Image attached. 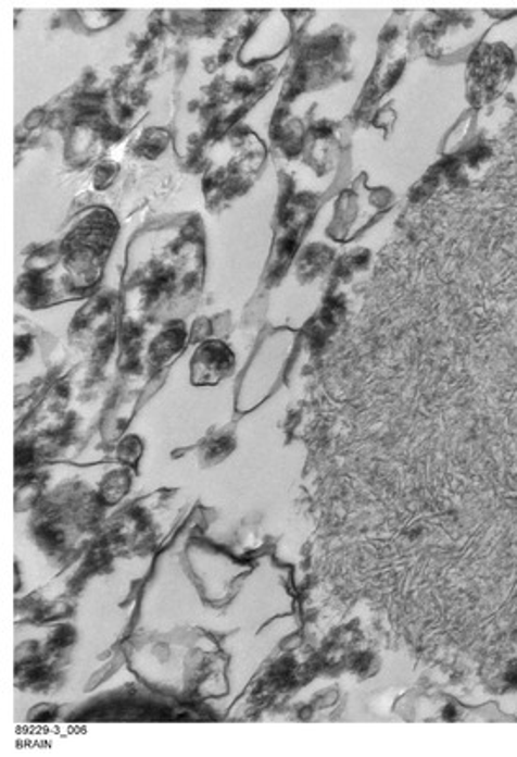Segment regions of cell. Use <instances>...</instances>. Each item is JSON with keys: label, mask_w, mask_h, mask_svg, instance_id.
<instances>
[{"label": "cell", "mask_w": 517, "mask_h": 757, "mask_svg": "<svg viewBox=\"0 0 517 757\" xmlns=\"http://www.w3.org/2000/svg\"><path fill=\"white\" fill-rule=\"evenodd\" d=\"M236 368V357L228 345L210 339L198 347L190 360V378L197 386H213L228 378Z\"/></svg>", "instance_id": "obj_1"}, {"label": "cell", "mask_w": 517, "mask_h": 757, "mask_svg": "<svg viewBox=\"0 0 517 757\" xmlns=\"http://www.w3.org/2000/svg\"><path fill=\"white\" fill-rule=\"evenodd\" d=\"M182 344H185V332L182 330H164L161 336L156 337L153 345H151V360H153L154 364H164L166 360L181 351Z\"/></svg>", "instance_id": "obj_2"}, {"label": "cell", "mask_w": 517, "mask_h": 757, "mask_svg": "<svg viewBox=\"0 0 517 757\" xmlns=\"http://www.w3.org/2000/svg\"><path fill=\"white\" fill-rule=\"evenodd\" d=\"M128 484H130L128 473H126V471H115V473H110V475L102 481L100 492H102L105 501L117 504V501L125 496L126 492H128Z\"/></svg>", "instance_id": "obj_3"}, {"label": "cell", "mask_w": 517, "mask_h": 757, "mask_svg": "<svg viewBox=\"0 0 517 757\" xmlns=\"http://www.w3.org/2000/svg\"><path fill=\"white\" fill-rule=\"evenodd\" d=\"M141 443L138 437H126L125 442L121 443L119 458L126 463H136L141 456Z\"/></svg>", "instance_id": "obj_4"}, {"label": "cell", "mask_w": 517, "mask_h": 757, "mask_svg": "<svg viewBox=\"0 0 517 757\" xmlns=\"http://www.w3.org/2000/svg\"><path fill=\"white\" fill-rule=\"evenodd\" d=\"M74 641H76V631L72 630L71 625H63L51 635L50 648L63 650L66 646H71Z\"/></svg>", "instance_id": "obj_5"}]
</instances>
